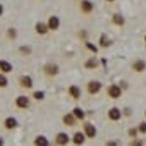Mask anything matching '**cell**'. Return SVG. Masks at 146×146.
<instances>
[{
    "label": "cell",
    "instance_id": "1",
    "mask_svg": "<svg viewBox=\"0 0 146 146\" xmlns=\"http://www.w3.org/2000/svg\"><path fill=\"white\" fill-rule=\"evenodd\" d=\"M107 93H108V96L110 98H113V100H117L120 95H122V90L117 86V84H112V86H108V90H107Z\"/></svg>",
    "mask_w": 146,
    "mask_h": 146
},
{
    "label": "cell",
    "instance_id": "2",
    "mask_svg": "<svg viewBox=\"0 0 146 146\" xmlns=\"http://www.w3.org/2000/svg\"><path fill=\"white\" fill-rule=\"evenodd\" d=\"M100 90H102V83H100V81H90V83H88V91H90V95H96Z\"/></svg>",
    "mask_w": 146,
    "mask_h": 146
},
{
    "label": "cell",
    "instance_id": "3",
    "mask_svg": "<svg viewBox=\"0 0 146 146\" xmlns=\"http://www.w3.org/2000/svg\"><path fill=\"white\" fill-rule=\"evenodd\" d=\"M45 74L46 76H57L58 74V67L55 64H46L45 65Z\"/></svg>",
    "mask_w": 146,
    "mask_h": 146
},
{
    "label": "cell",
    "instance_id": "4",
    "mask_svg": "<svg viewBox=\"0 0 146 146\" xmlns=\"http://www.w3.org/2000/svg\"><path fill=\"white\" fill-rule=\"evenodd\" d=\"M84 136L86 137H95L96 136V129L93 124H84Z\"/></svg>",
    "mask_w": 146,
    "mask_h": 146
},
{
    "label": "cell",
    "instance_id": "5",
    "mask_svg": "<svg viewBox=\"0 0 146 146\" xmlns=\"http://www.w3.org/2000/svg\"><path fill=\"white\" fill-rule=\"evenodd\" d=\"M120 117H122V112L119 108H110L108 110V119L110 120H119Z\"/></svg>",
    "mask_w": 146,
    "mask_h": 146
},
{
    "label": "cell",
    "instance_id": "6",
    "mask_svg": "<svg viewBox=\"0 0 146 146\" xmlns=\"http://www.w3.org/2000/svg\"><path fill=\"white\" fill-rule=\"evenodd\" d=\"M55 143H57V144H67V143H69V136H67L65 132H58L57 137H55Z\"/></svg>",
    "mask_w": 146,
    "mask_h": 146
},
{
    "label": "cell",
    "instance_id": "7",
    "mask_svg": "<svg viewBox=\"0 0 146 146\" xmlns=\"http://www.w3.org/2000/svg\"><path fill=\"white\" fill-rule=\"evenodd\" d=\"M81 11H83L84 14H90V12L93 11V4L90 2V0H83V2H81Z\"/></svg>",
    "mask_w": 146,
    "mask_h": 146
},
{
    "label": "cell",
    "instance_id": "8",
    "mask_svg": "<svg viewBox=\"0 0 146 146\" xmlns=\"http://www.w3.org/2000/svg\"><path fill=\"white\" fill-rule=\"evenodd\" d=\"M132 69H134L136 72H143V70L146 69V62H144V60H136V62L132 64Z\"/></svg>",
    "mask_w": 146,
    "mask_h": 146
},
{
    "label": "cell",
    "instance_id": "9",
    "mask_svg": "<svg viewBox=\"0 0 146 146\" xmlns=\"http://www.w3.org/2000/svg\"><path fill=\"white\" fill-rule=\"evenodd\" d=\"M16 105H17L19 108H28V107H29V100H28L26 96H19V98L16 100Z\"/></svg>",
    "mask_w": 146,
    "mask_h": 146
},
{
    "label": "cell",
    "instance_id": "10",
    "mask_svg": "<svg viewBox=\"0 0 146 146\" xmlns=\"http://www.w3.org/2000/svg\"><path fill=\"white\" fill-rule=\"evenodd\" d=\"M69 95L74 98V100H78V98H81V90L78 86H70L69 88Z\"/></svg>",
    "mask_w": 146,
    "mask_h": 146
},
{
    "label": "cell",
    "instance_id": "11",
    "mask_svg": "<svg viewBox=\"0 0 146 146\" xmlns=\"http://www.w3.org/2000/svg\"><path fill=\"white\" fill-rule=\"evenodd\" d=\"M58 24H60V21H58V17H55V16H52L50 19H48V29H57L58 28Z\"/></svg>",
    "mask_w": 146,
    "mask_h": 146
},
{
    "label": "cell",
    "instance_id": "12",
    "mask_svg": "<svg viewBox=\"0 0 146 146\" xmlns=\"http://www.w3.org/2000/svg\"><path fill=\"white\" fill-rule=\"evenodd\" d=\"M19 83H21L23 88H31V86H33V79H31L29 76H23V78L19 79Z\"/></svg>",
    "mask_w": 146,
    "mask_h": 146
},
{
    "label": "cell",
    "instance_id": "13",
    "mask_svg": "<svg viewBox=\"0 0 146 146\" xmlns=\"http://www.w3.org/2000/svg\"><path fill=\"white\" fill-rule=\"evenodd\" d=\"M11 70H12V65L7 60H0V72H4V74H5V72H11Z\"/></svg>",
    "mask_w": 146,
    "mask_h": 146
},
{
    "label": "cell",
    "instance_id": "14",
    "mask_svg": "<svg viewBox=\"0 0 146 146\" xmlns=\"http://www.w3.org/2000/svg\"><path fill=\"white\" fill-rule=\"evenodd\" d=\"M84 139H86V136H84L83 132H76V134H74V139H72V141H74L76 144H83Z\"/></svg>",
    "mask_w": 146,
    "mask_h": 146
},
{
    "label": "cell",
    "instance_id": "15",
    "mask_svg": "<svg viewBox=\"0 0 146 146\" xmlns=\"http://www.w3.org/2000/svg\"><path fill=\"white\" fill-rule=\"evenodd\" d=\"M74 122H76L74 115H64V124L65 125H74Z\"/></svg>",
    "mask_w": 146,
    "mask_h": 146
},
{
    "label": "cell",
    "instance_id": "16",
    "mask_svg": "<svg viewBox=\"0 0 146 146\" xmlns=\"http://www.w3.org/2000/svg\"><path fill=\"white\" fill-rule=\"evenodd\" d=\"M48 31V26H45L43 23H36V33H40V35H45Z\"/></svg>",
    "mask_w": 146,
    "mask_h": 146
},
{
    "label": "cell",
    "instance_id": "17",
    "mask_svg": "<svg viewBox=\"0 0 146 146\" xmlns=\"http://www.w3.org/2000/svg\"><path fill=\"white\" fill-rule=\"evenodd\" d=\"M72 115H74L76 119H81V120L84 119V112H83V110H81L79 107H76V108H74V112H72Z\"/></svg>",
    "mask_w": 146,
    "mask_h": 146
},
{
    "label": "cell",
    "instance_id": "18",
    "mask_svg": "<svg viewBox=\"0 0 146 146\" xmlns=\"http://www.w3.org/2000/svg\"><path fill=\"white\" fill-rule=\"evenodd\" d=\"M16 119H12V117H9V119H5V127L7 129H12V127H16Z\"/></svg>",
    "mask_w": 146,
    "mask_h": 146
},
{
    "label": "cell",
    "instance_id": "19",
    "mask_svg": "<svg viewBox=\"0 0 146 146\" xmlns=\"http://www.w3.org/2000/svg\"><path fill=\"white\" fill-rule=\"evenodd\" d=\"M113 23L119 24V26H122V24H124V17H122L120 14H113Z\"/></svg>",
    "mask_w": 146,
    "mask_h": 146
},
{
    "label": "cell",
    "instance_id": "20",
    "mask_svg": "<svg viewBox=\"0 0 146 146\" xmlns=\"http://www.w3.org/2000/svg\"><path fill=\"white\" fill-rule=\"evenodd\" d=\"M96 65H98V62H96L95 58H90V60L86 62V65H84V67H86V69H93V67H96Z\"/></svg>",
    "mask_w": 146,
    "mask_h": 146
},
{
    "label": "cell",
    "instance_id": "21",
    "mask_svg": "<svg viewBox=\"0 0 146 146\" xmlns=\"http://www.w3.org/2000/svg\"><path fill=\"white\" fill-rule=\"evenodd\" d=\"M35 144H41V146H45V144H48V141H46L43 136H38V137L35 139Z\"/></svg>",
    "mask_w": 146,
    "mask_h": 146
},
{
    "label": "cell",
    "instance_id": "22",
    "mask_svg": "<svg viewBox=\"0 0 146 146\" xmlns=\"http://www.w3.org/2000/svg\"><path fill=\"white\" fill-rule=\"evenodd\" d=\"M7 86V78L4 76V72L0 74V88H5Z\"/></svg>",
    "mask_w": 146,
    "mask_h": 146
},
{
    "label": "cell",
    "instance_id": "23",
    "mask_svg": "<svg viewBox=\"0 0 146 146\" xmlns=\"http://www.w3.org/2000/svg\"><path fill=\"white\" fill-rule=\"evenodd\" d=\"M19 52H21L23 55H29V53H31V48H29V46H21Z\"/></svg>",
    "mask_w": 146,
    "mask_h": 146
},
{
    "label": "cell",
    "instance_id": "24",
    "mask_svg": "<svg viewBox=\"0 0 146 146\" xmlns=\"http://www.w3.org/2000/svg\"><path fill=\"white\" fill-rule=\"evenodd\" d=\"M100 45H102V46H108V45H110V40L103 35V36H102V43H100Z\"/></svg>",
    "mask_w": 146,
    "mask_h": 146
},
{
    "label": "cell",
    "instance_id": "25",
    "mask_svg": "<svg viewBox=\"0 0 146 146\" xmlns=\"http://www.w3.org/2000/svg\"><path fill=\"white\" fill-rule=\"evenodd\" d=\"M33 96H35V98H36V100H43V96H45V95H43V93H41V91H36V93H35V95H33Z\"/></svg>",
    "mask_w": 146,
    "mask_h": 146
},
{
    "label": "cell",
    "instance_id": "26",
    "mask_svg": "<svg viewBox=\"0 0 146 146\" xmlns=\"http://www.w3.org/2000/svg\"><path fill=\"white\" fill-rule=\"evenodd\" d=\"M7 35H9L11 38H16V36H17V33H16V29H9V33H7Z\"/></svg>",
    "mask_w": 146,
    "mask_h": 146
},
{
    "label": "cell",
    "instance_id": "27",
    "mask_svg": "<svg viewBox=\"0 0 146 146\" xmlns=\"http://www.w3.org/2000/svg\"><path fill=\"white\" fill-rule=\"evenodd\" d=\"M139 132H146V122H141V125H139Z\"/></svg>",
    "mask_w": 146,
    "mask_h": 146
},
{
    "label": "cell",
    "instance_id": "28",
    "mask_svg": "<svg viewBox=\"0 0 146 146\" xmlns=\"http://www.w3.org/2000/svg\"><path fill=\"white\" fill-rule=\"evenodd\" d=\"M88 48H90V50H91V52H96V50H98V48H96V46H95V45H91V43H88Z\"/></svg>",
    "mask_w": 146,
    "mask_h": 146
},
{
    "label": "cell",
    "instance_id": "29",
    "mask_svg": "<svg viewBox=\"0 0 146 146\" xmlns=\"http://www.w3.org/2000/svg\"><path fill=\"white\" fill-rule=\"evenodd\" d=\"M136 132H137L136 129H131V131H129V134H131V136H136Z\"/></svg>",
    "mask_w": 146,
    "mask_h": 146
},
{
    "label": "cell",
    "instance_id": "30",
    "mask_svg": "<svg viewBox=\"0 0 146 146\" xmlns=\"http://www.w3.org/2000/svg\"><path fill=\"white\" fill-rule=\"evenodd\" d=\"M2 12H4V7H2V4H0V16H2Z\"/></svg>",
    "mask_w": 146,
    "mask_h": 146
},
{
    "label": "cell",
    "instance_id": "31",
    "mask_svg": "<svg viewBox=\"0 0 146 146\" xmlns=\"http://www.w3.org/2000/svg\"><path fill=\"white\" fill-rule=\"evenodd\" d=\"M2 143H4V141H2V139H0V144H2Z\"/></svg>",
    "mask_w": 146,
    "mask_h": 146
},
{
    "label": "cell",
    "instance_id": "32",
    "mask_svg": "<svg viewBox=\"0 0 146 146\" xmlns=\"http://www.w3.org/2000/svg\"><path fill=\"white\" fill-rule=\"evenodd\" d=\"M108 2H113V0H108Z\"/></svg>",
    "mask_w": 146,
    "mask_h": 146
},
{
    "label": "cell",
    "instance_id": "33",
    "mask_svg": "<svg viewBox=\"0 0 146 146\" xmlns=\"http://www.w3.org/2000/svg\"><path fill=\"white\" fill-rule=\"evenodd\" d=\"M144 41H146V38H144Z\"/></svg>",
    "mask_w": 146,
    "mask_h": 146
}]
</instances>
